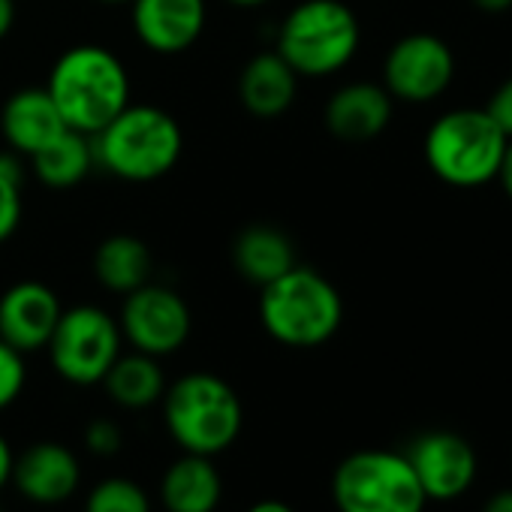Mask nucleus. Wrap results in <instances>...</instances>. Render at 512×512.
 <instances>
[{
    "label": "nucleus",
    "mask_w": 512,
    "mask_h": 512,
    "mask_svg": "<svg viewBox=\"0 0 512 512\" xmlns=\"http://www.w3.org/2000/svg\"><path fill=\"white\" fill-rule=\"evenodd\" d=\"M22 223V184L0 178V244L13 238Z\"/></svg>",
    "instance_id": "26"
},
{
    "label": "nucleus",
    "mask_w": 512,
    "mask_h": 512,
    "mask_svg": "<svg viewBox=\"0 0 512 512\" xmlns=\"http://www.w3.org/2000/svg\"><path fill=\"white\" fill-rule=\"evenodd\" d=\"M118 326L133 350L163 359L187 344L193 317L175 290L148 281L145 287L124 296Z\"/></svg>",
    "instance_id": "10"
},
{
    "label": "nucleus",
    "mask_w": 512,
    "mask_h": 512,
    "mask_svg": "<svg viewBox=\"0 0 512 512\" xmlns=\"http://www.w3.org/2000/svg\"><path fill=\"white\" fill-rule=\"evenodd\" d=\"M232 7H244V10H253V7H263L269 0H229Z\"/></svg>",
    "instance_id": "34"
},
{
    "label": "nucleus",
    "mask_w": 512,
    "mask_h": 512,
    "mask_svg": "<svg viewBox=\"0 0 512 512\" xmlns=\"http://www.w3.org/2000/svg\"><path fill=\"white\" fill-rule=\"evenodd\" d=\"M0 512H7V509H4V503H0Z\"/></svg>",
    "instance_id": "36"
},
{
    "label": "nucleus",
    "mask_w": 512,
    "mask_h": 512,
    "mask_svg": "<svg viewBox=\"0 0 512 512\" xmlns=\"http://www.w3.org/2000/svg\"><path fill=\"white\" fill-rule=\"evenodd\" d=\"M106 395L124 407V410H148L154 404H160L163 392H166V377L163 368L154 356L148 353H121L112 368L103 377Z\"/></svg>",
    "instance_id": "21"
},
{
    "label": "nucleus",
    "mask_w": 512,
    "mask_h": 512,
    "mask_svg": "<svg viewBox=\"0 0 512 512\" xmlns=\"http://www.w3.org/2000/svg\"><path fill=\"white\" fill-rule=\"evenodd\" d=\"M25 383H28L25 353H19L7 341H0V410H7L19 401Z\"/></svg>",
    "instance_id": "24"
},
{
    "label": "nucleus",
    "mask_w": 512,
    "mask_h": 512,
    "mask_svg": "<svg viewBox=\"0 0 512 512\" xmlns=\"http://www.w3.org/2000/svg\"><path fill=\"white\" fill-rule=\"evenodd\" d=\"M163 422L181 452L223 455L244 428V407L238 392L211 371H190L166 386Z\"/></svg>",
    "instance_id": "2"
},
{
    "label": "nucleus",
    "mask_w": 512,
    "mask_h": 512,
    "mask_svg": "<svg viewBox=\"0 0 512 512\" xmlns=\"http://www.w3.org/2000/svg\"><path fill=\"white\" fill-rule=\"evenodd\" d=\"M85 446L91 455H100V458H112L121 452L124 446V434L118 428L115 419H91L88 428H85Z\"/></svg>",
    "instance_id": "25"
},
{
    "label": "nucleus",
    "mask_w": 512,
    "mask_h": 512,
    "mask_svg": "<svg viewBox=\"0 0 512 512\" xmlns=\"http://www.w3.org/2000/svg\"><path fill=\"white\" fill-rule=\"evenodd\" d=\"M13 464H16V452H13L10 440L0 434V491L13 482Z\"/></svg>",
    "instance_id": "28"
},
{
    "label": "nucleus",
    "mask_w": 512,
    "mask_h": 512,
    "mask_svg": "<svg viewBox=\"0 0 512 512\" xmlns=\"http://www.w3.org/2000/svg\"><path fill=\"white\" fill-rule=\"evenodd\" d=\"M100 4H130V0H100Z\"/></svg>",
    "instance_id": "35"
},
{
    "label": "nucleus",
    "mask_w": 512,
    "mask_h": 512,
    "mask_svg": "<svg viewBox=\"0 0 512 512\" xmlns=\"http://www.w3.org/2000/svg\"><path fill=\"white\" fill-rule=\"evenodd\" d=\"M64 124L85 136H97L118 112L130 106V76L124 61L106 46L67 49L46 82Z\"/></svg>",
    "instance_id": "1"
},
{
    "label": "nucleus",
    "mask_w": 512,
    "mask_h": 512,
    "mask_svg": "<svg viewBox=\"0 0 512 512\" xmlns=\"http://www.w3.org/2000/svg\"><path fill=\"white\" fill-rule=\"evenodd\" d=\"M494 181H500L506 199L512 202V139L506 142V151H503V160H500V169H497V178Z\"/></svg>",
    "instance_id": "29"
},
{
    "label": "nucleus",
    "mask_w": 512,
    "mask_h": 512,
    "mask_svg": "<svg viewBox=\"0 0 512 512\" xmlns=\"http://www.w3.org/2000/svg\"><path fill=\"white\" fill-rule=\"evenodd\" d=\"M85 512H151V497L139 482L127 476H109L88 491Z\"/></svg>",
    "instance_id": "23"
},
{
    "label": "nucleus",
    "mask_w": 512,
    "mask_h": 512,
    "mask_svg": "<svg viewBox=\"0 0 512 512\" xmlns=\"http://www.w3.org/2000/svg\"><path fill=\"white\" fill-rule=\"evenodd\" d=\"M157 497L166 512H217L223 476L208 455L181 452L160 476Z\"/></svg>",
    "instance_id": "17"
},
{
    "label": "nucleus",
    "mask_w": 512,
    "mask_h": 512,
    "mask_svg": "<svg viewBox=\"0 0 512 512\" xmlns=\"http://www.w3.org/2000/svg\"><path fill=\"white\" fill-rule=\"evenodd\" d=\"M94 157L109 175L133 184L169 175L184 151L178 121L160 106H127L97 136Z\"/></svg>",
    "instance_id": "3"
},
{
    "label": "nucleus",
    "mask_w": 512,
    "mask_h": 512,
    "mask_svg": "<svg viewBox=\"0 0 512 512\" xmlns=\"http://www.w3.org/2000/svg\"><path fill=\"white\" fill-rule=\"evenodd\" d=\"M260 290V323L284 347H323L344 323V299L338 287L314 269L293 266Z\"/></svg>",
    "instance_id": "4"
},
{
    "label": "nucleus",
    "mask_w": 512,
    "mask_h": 512,
    "mask_svg": "<svg viewBox=\"0 0 512 512\" xmlns=\"http://www.w3.org/2000/svg\"><path fill=\"white\" fill-rule=\"evenodd\" d=\"M133 31L157 55L187 52L205 31V0H130Z\"/></svg>",
    "instance_id": "14"
},
{
    "label": "nucleus",
    "mask_w": 512,
    "mask_h": 512,
    "mask_svg": "<svg viewBox=\"0 0 512 512\" xmlns=\"http://www.w3.org/2000/svg\"><path fill=\"white\" fill-rule=\"evenodd\" d=\"M482 512H512V488H500V491H494V494L485 500Z\"/></svg>",
    "instance_id": "30"
},
{
    "label": "nucleus",
    "mask_w": 512,
    "mask_h": 512,
    "mask_svg": "<svg viewBox=\"0 0 512 512\" xmlns=\"http://www.w3.org/2000/svg\"><path fill=\"white\" fill-rule=\"evenodd\" d=\"M121 341L124 335L115 317L97 305H76L64 308L46 350L61 380L73 386H97L121 356Z\"/></svg>",
    "instance_id": "8"
},
{
    "label": "nucleus",
    "mask_w": 512,
    "mask_h": 512,
    "mask_svg": "<svg viewBox=\"0 0 512 512\" xmlns=\"http://www.w3.org/2000/svg\"><path fill=\"white\" fill-rule=\"evenodd\" d=\"M470 4L479 13H488V16H500V13H509L512 10V0H470Z\"/></svg>",
    "instance_id": "32"
},
{
    "label": "nucleus",
    "mask_w": 512,
    "mask_h": 512,
    "mask_svg": "<svg viewBox=\"0 0 512 512\" xmlns=\"http://www.w3.org/2000/svg\"><path fill=\"white\" fill-rule=\"evenodd\" d=\"M395 100L377 82H350L326 103V127L341 142H371L392 121Z\"/></svg>",
    "instance_id": "15"
},
{
    "label": "nucleus",
    "mask_w": 512,
    "mask_h": 512,
    "mask_svg": "<svg viewBox=\"0 0 512 512\" xmlns=\"http://www.w3.org/2000/svg\"><path fill=\"white\" fill-rule=\"evenodd\" d=\"M64 130L70 127L64 124L46 88H22L4 103V109H0V133H4L13 151L25 157L55 142Z\"/></svg>",
    "instance_id": "16"
},
{
    "label": "nucleus",
    "mask_w": 512,
    "mask_h": 512,
    "mask_svg": "<svg viewBox=\"0 0 512 512\" xmlns=\"http://www.w3.org/2000/svg\"><path fill=\"white\" fill-rule=\"evenodd\" d=\"M232 266L250 284L266 287L296 266V247L278 226L253 223L232 241Z\"/></svg>",
    "instance_id": "19"
},
{
    "label": "nucleus",
    "mask_w": 512,
    "mask_h": 512,
    "mask_svg": "<svg viewBox=\"0 0 512 512\" xmlns=\"http://www.w3.org/2000/svg\"><path fill=\"white\" fill-rule=\"evenodd\" d=\"M296 91L299 76L278 52H263L250 58L238 76V100L256 118L284 115L293 106Z\"/></svg>",
    "instance_id": "18"
},
{
    "label": "nucleus",
    "mask_w": 512,
    "mask_h": 512,
    "mask_svg": "<svg viewBox=\"0 0 512 512\" xmlns=\"http://www.w3.org/2000/svg\"><path fill=\"white\" fill-rule=\"evenodd\" d=\"M362 28L344 0H302L278 28V55L305 79L341 73L359 52Z\"/></svg>",
    "instance_id": "6"
},
{
    "label": "nucleus",
    "mask_w": 512,
    "mask_h": 512,
    "mask_svg": "<svg viewBox=\"0 0 512 512\" xmlns=\"http://www.w3.org/2000/svg\"><path fill=\"white\" fill-rule=\"evenodd\" d=\"M506 142V133L485 109L461 106L431 121L422 154L434 178L458 190H473L497 178Z\"/></svg>",
    "instance_id": "5"
},
{
    "label": "nucleus",
    "mask_w": 512,
    "mask_h": 512,
    "mask_svg": "<svg viewBox=\"0 0 512 512\" xmlns=\"http://www.w3.org/2000/svg\"><path fill=\"white\" fill-rule=\"evenodd\" d=\"M488 115H491V121L506 133V139H512V76L506 79V82H500L494 91H491V97H488V103L482 106Z\"/></svg>",
    "instance_id": "27"
},
{
    "label": "nucleus",
    "mask_w": 512,
    "mask_h": 512,
    "mask_svg": "<svg viewBox=\"0 0 512 512\" xmlns=\"http://www.w3.org/2000/svg\"><path fill=\"white\" fill-rule=\"evenodd\" d=\"M16 25V0H0V40Z\"/></svg>",
    "instance_id": "31"
},
{
    "label": "nucleus",
    "mask_w": 512,
    "mask_h": 512,
    "mask_svg": "<svg viewBox=\"0 0 512 512\" xmlns=\"http://www.w3.org/2000/svg\"><path fill=\"white\" fill-rule=\"evenodd\" d=\"M154 256L148 244L136 235H109L94 253V278L109 293H133L151 281Z\"/></svg>",
    "instance_id": "20"
},
{
    "label": "nucleus",
    "mask_w": 512,
    "mask_h": 512,
    "mask_svg": "<svg viewBox=\"0 0 512 512\" xmlns=\"http://www.w3.org/2000/svg\"><path fill=\"white\" fill-rule=\"evenodd\" d=\"M455 82V52L437 34H407L386 52L383 61V88L392 100L422 106L434 103Z\"/></svg>",
    "instance_id": "9"
},
{
    "label": "nucleus",
    "mask_w": 512,
    "mask_h": 512,
    "mask_svg": "<svg viewBox=\"0 0 512 512\" xmlns=\"http://www.w3.org/2000/svg\"><path fill=\"white\" fill-rule=\"evenodd\" d=\"M404 458L410 461L422 491L428 500L449 503L464 497L479 473L476 449L467 437L455 431H425L407 449Z\"/></svg>",
    "instance_id": "11"
},
{
    "label": "nucleus",
    "mask_w": 512,
    "mask_h": 512,
    "mask_svg": "<svg viewBox=\"0 0 512 512\" xmlns=\"http://www.w3.org/2000/svg\"><path fill=\"white\" fill-rule=\"evenodd\" d=\"M64 305L58 293L40 281H19L0 296V341L19 353L46 350Z\"/></svg>",
    "instance_id": "13"
},
{
    "label": "nucleus",
    "mask_w": 512,
    "mask_h": 512,
    "mask_svg": "<svg viewBox=\"0 0 512 512\" xmlns=\"http://www.w3.org/2000/svg\"><path fill=\"white\" fill-rule=\"evenodd\" d=\"M247 512H296L290 503L284 500H275V497H266V500H256Z\"/></svg>",
    "instance_id": "33"
},
{
    "label": "nucleus",
    "mask_w": 512,
    "mask_h": 512,
    "mask_svg": "<svg viewBox=\"0 0 512 512\" xmlns=\"http://www.w3.org/2000/svg\"><path fill=\"white\" fill-rule=\"evenodd\" d=\"M31 166H34V175L46 187H55V190L76 187L97 166L94 142H91V136H85L79 130H64L55 142H49L46 148L31 154Z\"/></svg>",
    "instance_id": "22"
},
{
    "label": "nucleus",
    "mask_w": 512,
    "mask_h": 512,
    "mask_svg": "<svg viewBox=\"0 0 512 512\" xmlns=\"http://www.w3.org/2000/svg\"><path fill=\"white\" fill-rule=\"evenodd\" d=\"M338 512H425L428 497L404 458L392 449H359L332 473Z\"/></svg>",
    "instance_id": "7"
},
{
    "label": "nucleus",
    "mask_w": 512,
    "mask_h": 512,
    "mask_svg": "<svg viewBox=\"0 0 512 512\" xmlns=\"http://www.w3.org/2000/svg\"><path fill=\"white\" fill-rule=\"evenodd\" d=\"M10 485H16L28 503L61 506L82 485V461L67 443L40 440L16 455Z\"/></svg>",
    "instance_id": "12"
}]
</instances>
